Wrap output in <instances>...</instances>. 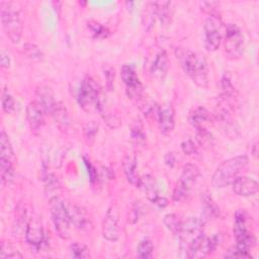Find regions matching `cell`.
I'll use <instances>...</instances> for the list:
<instances>
[{
	"instance_id": "cell-11",
	"label": "cell",
	"mask_w": 259,
	"mask_h": 259,
	"mask_svg": "<svg viewBox=\"0 0 259 259\" xmlns=\"http://www.w3.org/2000/svg\"><path fill=\"white\" fill-rule=\"evenodd\" d=\"M120 215L119 209L115 204L108 207L102 221V236L110 242H115L119 238L120 233Z\"/></svg>"
},
{
	"instance_id": "cell-38",
	"label": "cell",
	"mask_w": 259,
	"mask_h": 259,
	"mask_svg": "<svg viewBox=\"0 0 259 259\" xmlns=\"http://www.w3.org/2000/svg\"><path fill=\"white\" fill-rule=\"evenodd\" d=\"M88 27L90 28V30L92 31V33L94 34L95 37H106L109 33V31L106 27H104L100 23H97L94 21L89 22Z\"/></svg>"
},
{
	"instance_id": "cell-45",
	"label": "cell",
	"mask_w": 259,
	"mask_h": 259,
	"mask_svg": "<svg viewBox=\"0 0 259 259\" xmlns=\"http://www.w3.org/2000/svg\"><path fill=\"white\" fill-rule=\"evenodd\" d=\"M164 161H165V164H166L168 167H170V168L174 167L175 161H176L174 154H173V153H167V154L165 155V157H164Z\"/></svg>"
},
{
	"instance_id": "cell-34",
	"label": "cell",
	"mask_w": 259,
	"mask_h": 259,
	"mask_svg": "<svg viewBox=\"0 0 259 259\" xmlns=\"http://www.w3.org/2000/svg\"><path fill=\"white\" fill-rule=\"evenodd\" d=\"M203 204H204V214L208 218H215L220 214V208L211 197L207 194L203 195Z\"/></svg>"
},
{
	"instance_id": "cell-15",
	"label": "cell",
	"mask_w": 259,
	"mask_h": 259,
	"mask_svg": "<svg viewBox=\"0 0 259 259\" xmlns=\"http://www.w3.org/2000/svg\"><path fill=\"white\" fill-rule=\"evenodd\" d=\"M45 110L40 104L34 100L30 101L26 106V118L31 131H38L45 122Z\"/></svg>"
},
{
	"instance_id": "cell-23",
	"label": "cell",
	"mask_w": 259,
	"mask_h": 259,
	"mask_svg": "<svg viewBox=\"0 0 259 259\" xmlns=\"http://www.w3.org/2000/svg\"><path fill=\"white\" fill-rule=\"evenodd\" d=\"M199 177V169L196 165L188 163L185 164L182 168V173L180 176L179 181L184 184L185 186L192 188L193 184L196 182L197 178Z\"/></svg>"
},
{
	"instance_id": "cell-18",
	"label": "cell",
	"mask_w": 259,
	"mask_h": 259,
	"mask_svg": "<svg viewBox=\"0 0 259 259\" xmlns=\"http://www.w3.org/2000/svg\"><path fill=\"white\" fill-rule=\"evenodd\" d=\"M168 69H169L168 55L166 54L165 51H161L156 55L150 67V73L153 78L161 80L166 76Z\"/></svg>"
},
{
	"instance_id": "cell-35",
	"label": "cell",
	"mask_w": 259,
	"mask_h": 259,
	"mask_svg": "<svg viewBox=\"0 0 259 259\" xmlns=\"http://www.w3.org/2000/svg\"><path fill=\"white\" fill-rule=\"evenodd\" d=\"M1 103H2V108L6 113H12L15 110V100L12 97L11 94L8 93V91L3 90L2 95H1Z\"/></svg>"
},
{
	"instance_id": "cell-27",
	"label": "cell",
	"mask_w": 259,
	"mask_h": 259,
	"mask_svg": "<svg viewBox=\"0 0 259 259\" xmlns=\"http://www.w3.org/2000/svg\"><path fill=\"white\" fill-rule=\"evenodd\" d=\"M196 141L199 144V146L205 150L210 149L213 146L214 139L211 133L206 127H198L196 128Z\"/></svg>"
},
{
	"instance_id": "cell-31",
	"label": "cell",
	"mask_w": 259,
	"mask_h": 259,
	"mask_svg": "<svg viewBox=\"0 0 259 259\" xmlns=\"http://www.w3.org/2000/svg\"><path fill=\"white\" fill-rule=\"evenodd\" d=\"M22 254L19 253V251H17L10 243H6V242H2L1 243V247H0V258L1 259H18V258H22Z\"/></svg>"
},
{
	"instance_id": "cell-7",
	"label": "cell",
	"mask_w": 259,
	"mask_h": 259,
	"mask_svg": "<svg viewBox=\"0 0 259 259\" xmlns=\"http://www.w3.org/2000/svg\"><path fill=\"white\" fill-rule=\"evenodd\" d=\"M234 218V236L237 241L236 247L244 251H249L250 248L255 245L256 239L254 235L250 234L247 230V212L244 209H239L235 213Z\"/></svg>"
},
{
	"instance_id": "cell-41",
	"label": "cell",
	"mask_w": 259,
	"mask_h": 259,
	"mask_svg": "<svg viewBox=\"0 0 259 259\" xmlns=\"http://www.w3.org/2000/svg\"><path fill=\"white\" fill-rule=\"evenodd\" d=\"M103 74L106 80V87L108 90H112L113 88V80H114V69L108 65L103 67Z\"/></svg>"
},
{
	"instance_id": "cell-22",
	"label": "cell",
	"mask_w": 259,
	"mask_h": 259,
	"mask_svg": "<svg viewBox=\"0 0 259 259\" xmlns=\"http://www.w3.org/2000/svg\"><path fill=\"white\" fill-rule=\"evenodd\" d=\"M52 115L61 130H67L70 124V115L67 107L61 101H58L55 108L52 111Z\"/></svg>"
},
{
	"instance_id": "cell-30",
	"label": "cell",
	"mask_w": 259,
	"mask_h": 259,
	"mask_svg": "<svg viewBox=\"0 0 259 259\" xmlns=\"http://www.w3.org/2000/svg\"><path fill=\"white\" fill-rule=\"evenodd\" d=\"M23 52L26 55L27 58H29L32 61L40 62L44 60V53L41 50L34 44L27 42L23 46Z\"/></svg>"
},
{
	"instance_id": "cell-36",
	"label": "cell",
	"mask_w": 259,
	"mask_h": 259,
	"mask_svg": "<svg viewBox=\"0 0 259 259\" xmlns=\"http://www.w3.org/2000/svg\"><path fill=\"white\" fill-rule=\"evenodd\" d=\"M98 133V123H96L94 120L88 121L83 126V134L85 139L88 142H92L95 139L96 134Z\"/></svg>"
},
{
	"instance_id": "cell-28",
	"label": "cell",
	"mask_w": 259,
	"mask_h": 259,
	"mask_svg": "<svg viewBox=\"0 0 259 259\" xmlns=\"http://www.w3.org/2000/svg\"><path fill=\"white\" fill-rule=\"evenodd\" d=\"M163 223L168 230L174 234H178L182 227L183 221L181 220V217L176 213H168L163 218Z\"/></svg>"
},
{
	"instance_id": "cell-1",
	"label": "cell",
	"mask_w": 259,
	"mask_h": 259,
	"mask_svg": "<svg viewBox=\"0 0 259 259\" xmlns=\"http://www.w3.org/2000/svg\"><path fill=\"white\" fill-rule=\"evenodd\" d=\"M184 73L200 88L208 86V66L203 55L191 50H181L177 54Z\"/></svg>"
},
{
	"instance_id": "cell-16",
	"label": "cell",
	"mask_w": 259,
	"mask_h": 259,
	"mask_svg": "<svg viewBox=\"0 0 259 259\" xmlns=\"http://www.w3.org/2000/svg\"><path fill=\"white\" fill-rule=\"evenodd\" d=\"M232 184L234 192L239 196H251L259 190L258 182L247 176H239Z\"/></svg>"
},
{
	"instance_id": "cell-26",
	"label": "cell",
	"mask_w": 259,
	"mask_h": 259,
	"mask_svg": "<svg viewBox=\"0 0 259 259\" xmlns=\"http://www.w3.org/2000/svg\"><path fill=\"white\" fill-rule=\"evenodd\" d=\"M0 175L3 184H10L14 178L13 162L0 158Z\"/></svg>"
},
{
	"instance_id": "cell-39",
	"label": "cell",
	"mask_w": 259,
	"mask_h": 259,
	"mask_svg": "<svg viewBox=\"0 0 259 259\" xmlns=\"http://www.w3.org/2000/svg\"><path fill=\"white\" fill-rule=\"evenodd\" d=\"M181 150L187 156L194 155L197 152L196 146H195L194 142L190 138H187V139L182 141V143H181Z\"/></svg>"
},
{
	"instance_id": "cell-25",
	"label": "cell",
	"mask_w": 259,
	"mask_h": 259,
	"mask_svg": "<svg viewBox=\"0 0 259 259\" xmlns=\"http://www.w3.org/2000/svg\"><path fill=\"white\" fill-rule=\"evenodd\" d=\"M0 158L6 159L9 161H14V153L9 141V138L4 130L1 131L0 134Z\"/></svg>"
},
{
	"instance_id": "cell-5",
	"label": "cell",
	"mask_w": 259,
	"mask_h": 259,
	"mask_svg": "<svg viewBox=\"0 0 259 259\" xmlns=\"http://www.w3.org/2000/svg\"><path fill=\"white\" fill-rule=\"evenodd\" d=\"M50 211L58 236L65 240L69 239L72 223L66 203L58 196H53L50 198Z\"/></svg>"
},
{
	"instance_id": "cell-19",
	"label": "cell",
	"mask_w": 259,
	"mask_h": 259,
	"mask_svg": "<svg viewBox=\"0 0 259 259\" xmlns=\"http://www.w3.org/2000/svg\"><path fill=\"white\" fill-rule=\"evenodd\" d=\"M123 171L127 181L136 187H141L142 178L137 173V159L134 155H126L122 162Z\"/></svg>"
},
{
	"instance_id": "cell-20",
	"label": "cell",
	"mask_w": 259,
	"mask_h": 259,
	"mask_svg": "<svg viewBox=\"0 0 259 259\" xmlns=\"http://www.w3.org/2000/svg\"><path fill=\"white\" fill-rule=\"evenodd\" d=\"M155 10V15L159 18L161 25L165 26L170 24L171 22V16H172V9L171 5L172 3L170 1H157L152 2Z\"/></svg>"
},
{
	"instance_id": "cell-42",
	"label": "cell",
	"mask_w": 259,
	"mask_h": 259,
	"mask_svg": "<svg viewBox=\"0 0 259 259\" xmlns=\"http://www.w3.org/2000/svg\"><path fill=\"white\" fill-rule=\"evenodd\" d=\"M225 257H231V258H252L249 251L241 250L237 247H234L233 249L229 250L225 255Z\"/></svg>"
},
{
	"instance_id": "cell-43",
	"label": "cell",
	"mask_w": 259,
	"mask_h": 259,
	"mask_svg": "<svg viewBox=\"0 0 259 259\" xmlns=\"http://www.w3.org/2000/svg\"><path fill=\"white\" fill-rule=\"evenodd\" d=\"M84 159V162H85V165H86V167H87V169H88V174H89V177H90V182L92 183V184H94L96 181H97V171L95 170V168H94V166L90 163V161L89 160H87L85 157L83 158Z\"/></svg>"
},
{
	"instance_id": "cell-40",
	"label": "cell",
	"mask_w": 259,
	"mask_h": 259,
	"mask_svg": "<svg viewBox=\"0 0 259 259\" xmlns=\"http://www.w3.org/2000/svg\"><path fill=\"white\" fill-rule=\"evenodd\" d=\"M220 7V2L218 1H202L200 2V8L203 12L208 13L209 15L217 14L215 11Z\"/></svg>"
},
{
	"instance_id": "cell-3",
	"label": "cell",
	"mask_w": 259,
	"mask_h": 259,
	"mask_svg": "<svg viewBox=\"0 0 259 259\" xmlns=\"http://www.w3.org/2000/svg\"><path fill=\"white\" fill-rule=\"evenodd\" d=\"M77 100L80 107L86 112H102L103 104L98 84L91 78L85 77L79 86Z\"/></svg>"
},
{
	"instance_id": "cell-21",
	"label": "cell",
	"mask_w": 259,
	"mask_h": 259,
	"mask_svg": "<svg viewBox=\"0 0 259 259\" xmlns=\"http://www.w3.org/2000/svg\"><path fill=\"white\" fill-rule=\"evenodd\" d=\"M210 118L211 117H210L209 111L206 108L202 107V106L195 107L189 113V122L195 128L205 127L204 124L207 123L210 120Z\"/></svg>"
},
{
	"instance_id": "cell-33",
	"label": "cell",
	"mask_w": 259,
	"mask_h": 259,
	"mask_svg": "<svg viewBox=\"0 0 259 259\" xmlns=\"http://www.w3.org/2000/svg\"><path fill=\"white\" fill-rule=\"evenodd\" d=\"M70 255L73 258H89L90 252L87 246L82 243L75 242L70 246Z\"/></svg>"
},
{
	"instance_id": "cell-14",
	"label": "cell",
	"mask_w": 259,
	"mask_h": 259,
	"mask_svg": "<svg viewBox=\"0 0 259 259\" xmlns=\"http://www.w3.org/2000/svg\"><path fill=\"white\" fill-rule=\"evenodd\" d=\"M25 239L27 243L35 248H38L45 240V233L41 220L37 215H32L28 219L25 229Z\"/></svg>"
},
{
	"instance_id": "cell-24",
	"label": "cell",
	"mask_w": 259,
	"mask_h": 259,
	"mask_svg": "<svg viewBox=\"0 0 259 259\" xmlns=\"http://www.w3.org/2000/svg\"><path fill=\"white\" fill-rule=\"evenodd\" d=\"M131 139L137 146L143 147L147 143V136L144 132V126L140 120H136L131 125Z\"/></svg>"
},
{
	"instance_id": "cell-2",
	"label": "cell",
	"mask_w": 259,
	"mask_h": 259,
	"mask_svg": "<svg viewBox=\"0 0 259 259\" xmlns=\"http://www.w3.org/2000/svg\"><path fill=\"white\" fill-rule=\"evenodd\" d=\"M249 159L246 155H239L222 162L211 177V185L223 188L231 185L247 168Z\"/></svg>"
},
{
	"instance_id": "cell-29",
	"label": "cell",
	"mask_w": 259,
	"mask_h": 259,
	"mask_svg": "<svg viewBox=\"0 0 259 259\" xmlns=\"http://www.w3.org/2000/svg\"><path fill=\"white\" fill-rule=\"evenodd\" d=\"M190 190L191 188L185 186L180 181H178L173 190V194H172L173 200L176 202H183L187 200L190 195Z\"/></svg>"
},
{
	"instance_id": "cell-9",
	"label": "cell",
	"mask_w": 259,
	"mask_h": 259,
	"mask_svg": "<svg viewBox=\"0 0 259 259\" xmlns=\"http://www.w3.org/2000/svg\"><path fill=\"white\" fill-rule=\"evenodd\" d=\"M180 239V245L183 251H185L193 242L204 235L203 221L199 218H188L183 221L182 227L177 234Z\"/></svg>"
},
{
	"instance_id": "cell-13",
	"label": "cell",
	"mask_w": 259,
	"mask_h": 259,
	"mask_svg": "<svg viewBox=\"0 0 259 259\" xmlns=\"http://www.w3.org/2000/svg\"><path fill=\"white\" fill-rule=\"evenodd\" d=\"M157 117L160 132L166 136L171 134L175 126V111L170 102L158 106Z\"/></svg>"
},
{
	"instance_id": "cell-32",
	"label": "cell",
	"mask_w": 259,
	"mask_h": 259,
	"mask_svg": "<svg viewBox=\"0 0 259 259\" xmlns=\"http://www.w3.org/2000/svg\"><path fill=\"white\" fill-rule=\"evenodd\" d=\"M154 251V246L152 241L145 239L141 241L137 247V257L139 258H151Z\"/></svg>"
},
{
	"instance_id": "cell-6",
	"label": "cell",
	"mask_w": 259,
	"mask_h": 259,
	"mask_svg": "<svg viewBox=\"0 0 259 259\" xmlns=\"http://www.w3.org/2000/svg\"><path fill=\"white\" fill-rule=\"evenodd\" d=\"M224 50L229 60H237L242 57L245 50L244 36L239 26L235 23H229L225 29Z\"/></svg>"
},
{
	"instance_id": "cell-46",
	"label": "cell",
	"mask_w": 259,
	"mask_h": 259,
	"mask_svg": "<svg viewBox=\"0 0 259 259\" xmlns=\"http://www.w3.org/2000/svg\"><path fill=\"white\" fill-rule=\"evenodd\" d=\"M153 203H155L159 207H165L168 204V200H167V198H165L163 196H159Z\"/></svg>"
},
{
	"instance_id": "cell-44",
	"label": "cell",
	"mask_w": 259,
	"mask_h": 259,
	"mask_svg": "<svg viewBox=\"0 0 259 259\" xmlns=\"http://www.w3.org/2000/svg\"><path fill=\"white\" fill-rule=\"evenodd\" d=\"M0 59H1V66H2V68L8 69L9 66H10V58H9L8 53L5 52V50L1 51Z\"/></svg>"
},
{
	"instance_id": "cell-10",
	"label": "cell",
	"mask_w": 259,
	"mask_h": 259,
	"mask_svg": "<svg viewBox=\"0 0 259 259\" xmlns=\"http://www.w3.org/2000/svg\"><path fill=\"white\" fill-rule=\"evenodd\" d=\"M120 77L125 86V91L128 98L139 100L143 96L144 88L137 75L136 69L132 64H124L120 68Z\"/></svg>"
},
{
	"instance_id": "cell-8",
	"label": "cell",
	"mask_w": 259,
	"mask_h": 259,
	"mask_svg": "<svg viewBox=\"0 0 259 259\" xmlns=\"http://www.w3.org/2000/svg\"><path fill=\"white\" fill-rule=\"evenodd\" d=\"M223 21L218 14L208 15L204 22V48L208 52L219 49L223 40Z\"/></svg>"
},
{
	"instance_id": "cell-37",
	"label": "cell",
	"mask_w": 259,
	"mask_h": 259,
	"mask_svg": "<svg viewBox=\"0 0 259 259\" xmlns=\"http://www.w3.org/2000/svg\"><path fill=\"white\" fill-rule=\"evenodd\" d=\"M221 87H222V90H223L224 98L231 97L235 94V88H234V86L231 82V79H230L229 75H227V74H225L221 79Z\"/></svg>"
},
{
	"instance_id": "cell-17",
	"label": "cell",
	"mask_w": 259,
	"mask_h": 259,
	"mask_svg": "<svg viewBox=\"0 0 259 259\" xmlns=\"http://www.w3.org/2000/svg\"><path fill=\"white\" fill-rule=\"evenodd\" d=\"M36 101L40 104L46 114H52L53 109L55 108L58 101L55 99V94L53 89L48 85H38L36 88Z\"/></svg>"
},
{
	"instance_id": "cell-4",
	"label": "cell",
	"mask_w": 259,
	"mask_h": 259,
	"mask_svg": "<svg viewBox=\"0 0 259 259\" xmlns=\"http://www.w3.org/2000/svg\"><path fill=\"white\" fill-rule=\"evenodd\" d=\"M0 8L2 27L6 35L13 44L19 42L23 30L19 11L13 2H1Z\"/></svg>"
},
{
	"instance_id": "cell-12",
	"label": "cell",
	"mask_w": 259,
	"mask_h": 259,
	"mask_svg": "<svg viewBox=\"0 0 259 259\" xmlns=\"http://www.w3.org/2000/svg\"><path fill=\"white\" fill-rule=\"evenodd\" d=\"M66 206L71 219V223L78 231L83 233H88L92 231V220L87 210L83 206L72 202L66 203Z\"/></svg>"
}]
</instances>
